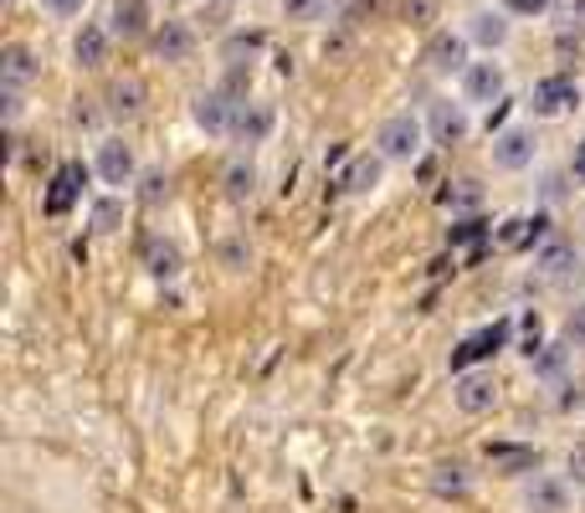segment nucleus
<instances>
[{"label":"nucleus","mask_w":585,"mask_h":513,"mask_svg":"<svg viewBox=\"0 0 585 513\" xmlns=\"http://www.w3.org/2000/svg\"><path fill=\"white\" fill-rule=\"evenodd\" d=\"M432 488L442 493V499H447V493H468V468H462V462H452V468H447V462H442V468H437V478H432Z\"/></svg>","instance_id":"nucleus-24"},{"label":"nucleus","mask_w":585,"mask_h":513,"mask_svg":"<svg viewBox=\"0 0 585 513\" xmlns=\"http://www.w3.org/2000/svg\"><path fill=\"white\" fill-rule=\"evenodd\" d=\"M83 181H88L83 165H62V170H57L52 185H47V195H42L47 216H68V211L78 206V195H83Z\"/></svg>","instance_id":"nucleus-7"},{"label":"nucleus","mask_w":585,"mask_h":513,"mask_svg":"<svg viewBox=\"0 0 585 513\" xmlns=\"http://www.w3.org/2000/svg\"><path fill=\"white\" fill-rule=\"evenodd\" d=\"M72 62L78 68H103L109 62V31L103 27H83L72 37Z\"/></svg>","instance_id":"nucleus-13"},{"label":"nucleus","mask_w":585,"mask_h":513,"mask_svg":"<svg viewBox=\"0 0 585 513\" xmlns=\"http://www.w3.org/2000/svg\"><path fill=\"white\" fill-rule=\"evenodd\" d=\"M468 42L488 47V52L509 42V21H503V11H473V21H468Z\"/></svg>","instance_id":"nucleus-14"},{"label":"nucleus","mask_w":585,"mask_h":513,"mask_svg":"<svg viewBox=\"0 0 585 513\" xmlns=\"http://www.w3.org/2000/svg\"><path fill=\"white\" fill-rule=\"evenodd\" d=\"M458 78H462V98H468V103H503L509 78H503L499 62H468Z\"/></svg>","instance_id":"nucleus-6"},{"label":"nucleus","mask_w":585,"mask_h":513,"mask_svg":"<svg viewBox=\"0 0 585 513\" xmlns=\"http://www.w3.org/2000/svg\"><path fill=\"white\" fill-rule=\"evenodd\" d=\"M113 222H119V206H113V201H103V206L93 211V226H98V232H113Z\"/></svg>","instance_id":"nucleus-31"},{"label":"nucleus","mask_w":585,"mask_h":513,"mask_svg":"<svg viewBox=\"0 0 585 513\" xmlns=\"http://www.w3.org/2000/svg\"><path fill=\"white\" fill-rule=\"evenodd\" d=\"M503 11H514V16H544V11H550V0H503Z\"/></svg>","instance_id":"nucleus-29"},{"label":"nucleus","mask_w":585,"mask_h":513,"mask_svg":"<svg viewBox=\"0 0 585 513\" xmlns=\"http://www.w3.org/2000/svg\"><path fill=\"white\" fill-rule=\"evenodd\" d=\"M252 191H257L252 160H232V165H226V195H232V201H252Z\"/></svg>","instance_id":"nucleus-21"},{"label":"nucleus","mask_w":585,"mask_h":513,"mask_svg":"<svg viewBox=\"0 0 585 513\" xmlns=\"http://www.w3.org/2000/svg\"><path fill=\"white\" fill-rule=\"evenodd\" d=\"M565 483L585 488V447H571V458H565Z\"/></svg>","instance_id":"nucleus-28"},{"label":"nucleus","mask_w":585,"mask_h":513,"mask_svg":"<svg viewBox=\"0 0 585 513\" xmlns=\"http://www.w3.org/2000/svg\"><path fill=\"white\" fill-rule=\"evenodd\" d=\"M165 195H170L165 175H150V181H144V201H150V206H154V201H165Z\"/></svg>","instance_id":"nucleus-33"},{"label":"nucleus","mask_w":585,"mask_h":513,"mask_svg":"<svg viewBox=\"0 0 585 513\" xmlns=\"http://www.w3.org/2000/svg\"><path fill=\"white\" fill-rule=\"evenodd\" d=\"M42 6H47L52 16H62V21H68V16H83L88 0H42Z\"/></svg>","instance_id":"nucleus-30"},{"label":"nucleus","mask_w":585,"mask_h":513,"mask_svg":"<svg viewBox=\"0 0 585 513\" xmlns=\"http://www.w3.org/2000/svg\"><path fill=\"white\" fill-rule=\"evenodd\" d=\"M98 175L109 185H129L134 181V150L124 140H103L98 144Z\"/></svg>","instance_id":"nucleus-10"},{"label":"nucleus","mask_w":585,"mask_h":513,"mask_svg":"<svg viewBox=\"0 0 585 513\" xmlns=\"http://www.w3.org/2000/svg\"><path fill=\"white\" fill-rule=\"evenodd\" d=\"M421 144H427V124H421L417 113H390L386 124H380V134H376V150L386 154V160H401V165L417 160Z\"/></svg>","instance_id":"nucleus-1"},{"label":"nucleus","mask_w":585,"mask_h":513,"mask_svg":"<svg viewBox=\"0 0 585 513\" xmlns=\"http://www.w3.org/2000/svg\"><path fill=\"white\" fill-rule=\"evenodd\" d=\"M144 263H150L154 278H175V273H181V252L165 247V242H150V257H144Z\"/></svg>","instance_id":"nucleus-23"},{"label":"nucleus","mask_w":585,"mask_h":513,"mask_svg":"<svg viewBox=\"0 0 585 513\" xmlns=\"http://www.w3.org/2000/svg\"><path fill=\"white\" fill-rule=\"evenodd\" d=\"M144 21H150V6H144V0H113V31H119V37H140Z\"/></svg>","instance_id":"nucleus-18"},{"label":"nucleus","mask_w":585,"mask_h":513,"mask_svg":"<svg viewBox=\"0 0 585 513\" xmlns=\"http://www.w3.org/2000/svg\"><path fill=\"white\" fill-rule=\"evenodd\" d=\"M462 134H468V113H462L458 103H437L432 109V140L437 144H458Z\"/></svg>","instance_id":"nucleus-16"},{"label":"nucleus","mask_w":585,"mask_h":513,"mask_svg":"<svg viewBox=\"0 0 585 513\" xmlns=\"http://www.w3.org/2000/svg\"><path fill=\"white\" fill-rule=\"evenodd\" d=\"M540 314H524V345H519V355H530V360H534V355H540Z\"/></svg>","instance_id":"nucleus-27"},{"label":"nucleus","mask_w":585,"mask_h":513,"mask_svg":"<svg viewBox=\"0 0 585 513\" xmlns=\"http://www.w3.org/2000/svg\"><path fill=\"white\" fill-rule=\"evenodd\" d=\"M540 236H544V216H514V222H503L499 242L503 247H530Z\"/></svg>","instance_id":"nucleus-19"},{"label":"nucleus","mask_w":585,"mask_h":513,"mask_svg":"<svg viewBox=\"0 0 585 513\" xmlns=\"http://www.w3.org/2000/svg\"><path fill=\"white\" fill-rule=\"evenodd\" d=\"M509 334H514V324L509 319H499V324H488V329H478V334H468L458 349H452V375H462V370H473V365H483V360H493L499 349H509Z\"/></svg>","instance_id":"nucleus-3"},{"label":"nucleus","mask_w":585,"mask_h":513,"mask_svg":"<svg viewBox=\"0 0 585 513\" xmlns=\"http://www.w3.org/2000/svg\"><path fill=\"white\" fill-rule=\"evenodd\" d=\"M581 103V83L565 78V72H550L540 83L530 88V113L534 119H565V113Z\"/></svg>","instance_id":"nucleus-2"},{"label":"nucleus","mask_w":585,"mask_h":513,"mask_svg":"<svg viewBox=\"0 0 585 513\" xmlns=\"http://www.w3.org/2000/svg\"><path fill=\"white\" fill-rule=\"evenodd\" d=\"M519 509L524 513H565L571 509V488L555 483V478H534V483L519 493Z\"/></svg>","instance_id":"nucleus-8"},{"label":"nucleus","mask_w":585,"mask_h":513,"mask_svg":"<svg viewBox=\"0 0 585 513\" xmlns=\"http://www.w3.org/2000/svg\"><path fill=\"white\" fill-rule=\"evenodd\" d=\"M283 16L298 21V27H314V21L329 16V0H283Z\"/></svg>","instance_id":"nucleus-22"},{"label":"nucleus","mask_w":585,"mask_h":513,"mask_svg":"<svg viewBox=\"0 0 585 513\" xmlns=\"http://www.w3.org/2000/svg\"><path fill=\"white\" fill-rule=\"evenodd\" d=\"M113 103H109V113L113 119H140V109H144V83L140 78H124V83H113Z\"/></svg>","instance_id":"nucleus-17"},{"label":"nucleus","mask_w":585,"mask_h":513,"mask_svg":"<svg viewBox=\"0 0 585 513\" xmlns=\"http://www.w3.org/2000/svg\"><path fill=\"white\" fill-rule=\"evenodd\" d=\"M191 119L206 129V134H232L242 119V103H232V93H222V88H211V93H201L191 103Z\"/></svg>","instance_id":"nucleus-5"},{"label":"nucleus","mask_w":585,"mask_h":513,"mask_svg":"<svg viewBox=\"0 0 585 513\" xmlns=\"http://www.w3.org/2000/svg\"><path fill=\"white\" fill-rule=\"evenodd\" d=\"M575 263V247H565V242H544V252L534 257V267H540L544 278H565Z\"/></svg>","instance_id":"nucleus-20"},{"label":"nucleus","mask_w":585,"mask_h":513,"mask_svg":"<svg viewBox=\"0 0 585 513\" xmlns=\"http://www.w3.org/2000/svg\"><path fill=\"white\" fill-rule=\"evenodd\" d=\"M185 31H170V37H160V52H170V57H185Z\"/></svg>","instance_id":"nucleus-34"},{"label":"nucleus","mask_w":585,"mask_h":513,"mask_svg":"<svg viewBox=\"0 0 585 513\" xmlns=\"http://www.w3.org/2000/svg\"><path fill=\"white\" fill-rule=\"evenodd\" d=\"M565 339H571L575 349H585V308H581V314H571V324H565Z\"/></svg>","instance_id":"nucleus-32"},{"label":"nucleus","mask_w":585,"mask_h":513,"mask_svg":"<svg viewBox=\"0 0 585 513\" xmlns=\"http://www.w3.org/2000/svg\"><path fill=\"white\" fill-rule=\"evenodd\" d=\"M483 222H462V226H452V247H478L483 242Z\"/></svg>","instance_id":"nucleus-26"},{"label":"nucleus","mask_w":585,"mask_h":513,"mask_svg":"<svg viewBox=\"0 0 585 513\" xmlns=\"http://www.w3.org/2000/svg\"><path fill=\"white\" fill-rule=\"evenodd\" d=\"M427 68L432 72H462L468 68V42H462V37H452V31H442V37H432V42H427Z\"/></svg>","instance_id":"nucleus-11"},{"label":"nucleus","mask_w":585,"mask_h":513,"mask_svg":"<svg viewBox=\"0 0 585 513\" xmlns=\"http://www.w3.org/2000/svg\"><path fill=\"white\" fill-rule=\"evenodd\" d=\"M452 401H458L462 417L493 411V406H499V380H493V370H462L458 386H452Z\"/></svg>","instance_id":"nucleus-4"},{"label":"nucleus","mask_w":585,"mask_h":513,"mask_svg":"<svg viewBox=\"0 0 585 513\" xmlns=\"http://www.w3.org/2000/svg\"><path fill=\"white\" fill-rule=\"evenodd\" d=\"M0 78H6V93H16V88H27L31 78H37V62H31L27 47H6V57H0Z\"/></svg>","instance_id":"nucleus-15"},{"label":"nucleus","mask_w":585,"mask_h":513,"mask_svg":"<svg viewBox=\"0 0 585 513\" xmlns=\"http://www.w3.org/2000/svg\"><path fill=\"white\" fill-rule=\"evenodd\" d=\"M575 181H581V185H585V140H581V144H575Z\"/></svg>","instance_id":"nucleus-35"},{"label":"nucleus","mask_w":585,"mask_h":513,"mask_svg":"<svg viewBox=\"0 0 585 513\" xmlns=\"http://www.w3.org/2000/svg\"><path fill=\"white\" fill-rule=\"evenodd\" d=\"M493 165L499 170H530L534 165V140L524 129H503L493 140Z\"/></svg>","instance_id":"nucleus-9"},{"label":"nucleus","mask_w":585,"mask_h":513,"mask_svg":"<svg viewBox=\"0 0 585 513\" xmlns=\"http://www.w3.org/2000/svg\"><path fill=\"white\" fill-rule=\"evenodd\" d=\"M380 170H386V154H355V160H349V170L339 175V191H349V195L376 191V185H380Z\"/></svg>","instance_id":"nucleus-12"},{"label":"nucleus","mask_w":585,"mask_h":513,"mask_svg":"<svg viewBox=\"0 0 585 513\" xmlns=\"http://www.w3.org/2000/svg\"><path fill=\"white\" fill-rule=\"evenodd\" d=\"M488 458L499 462V468H530L534 452L530 447H488Z\"/></svg>","instance_id":"nucleus-25"}]
</instances>
